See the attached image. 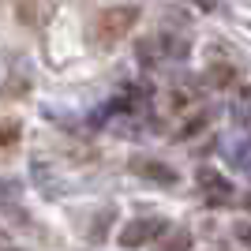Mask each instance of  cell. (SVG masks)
<instances>
[{
    "label": "cell",
    "mask_w": 251,
    "mask_h": 251,
    "mask_svg": "<svg viewBox=\"0 0 251 251\" xmlns=\"http://www.w3.org/2000/svg\"><path fill=\"white\" fill-rule=\"evenodd\" d=\"M165 229V221L161 218H147V221H131L124 232H120V244L124 248H139V244H147V240H154L157 232Z\"/></svg>",
    "instance_id": "obj_2"
},
{
    "label": "cell",
    "mask_w": 251,
    "mask_h": 251,
    "mask_svg": "<svg viewBox=\"0 0 251 251\" xmlns=\"http://www.w3.org/2000/svg\"><path fill=\"white\" fill-rule=\"evenodd\" d=\"M139 23V11L135 8H105L94 15V23H90V42L94 45H113L120 42L124 34L135 30Z\"/></svg>",
    "instance_id": "obj_1"
},
{
    "label": "cell",
    "mask_w": 251,
    "mask_h": 251,
    "mask_svg": "<svg viewBox=\"0 0 251 251\" xmlns=\"http://www.w3.org/2000/svg\"><path fill=\"white\" fill-rule=\"evenodd\" d=\"M19 135V124H15V120H8V124H0V147H8L11 139Z\"/></svg>",
    "instance_id": "obj_5"
},
{
    "label": "cell",
    "mask_w": 251,
    "mask_h": 251,
    "mask_svg": "<svg viewBox=\"0 0 251 251\" xmlns=\"http://www.w3.org/2000/svg\"><path fill=\"white\" fill-rule=\"evenodd\" d=\"M236 236H240L244 244H251V232H248V229H240V232H236Z\"/></svg>",
    "instance_id": "obj_7"
},
{
    "label": "cell",
    "mask_w": 251,
    "mask_h": 251,
    "mask_svg": "<svg viewBox=\"0 0 251 251\" xmlns=\"http://www.w3.org/2000/svg\"><path fill=\"white\" fill-rule=\"evenodd\" d=\"M199 184H206V188L214 191V195H221V199H225V195H232V188L218 176V173H214V169H199Z\"/></svg>",
    "instance_id": "obj_3"
},
{
    "label": "cell",
    "mask_w": 251,
    "mask_h": 251,
    "mask_svg": "<svg viewBox=\"0 0 251 251\" xmlns=\"http://www.w3.org/2000/svg\"><path fill=\"white\" fill-rule=\"evenodd\" d=\"M191 248V236L188 232H176V248H165V251H188Z\"/></svg>",
    "instance_id": "obj_6"
},
{
    "label": "cell",
    "mask_w": 251,
    "mask_h": 251,
    "mask_svg": "<svg viewBox=\"0 0 251 251\" xmlns=\"http://www.w3.org/2000/svg\"><path fill=\"white\" fill-rule=\"evenodd\" d=\"M161 165H154V161H135V173L139 176H150V180H161V184H169V180H176V176H169V173H157Z\"/></svg>",
    "instance_id": "obj_4"
}]
</instances>
